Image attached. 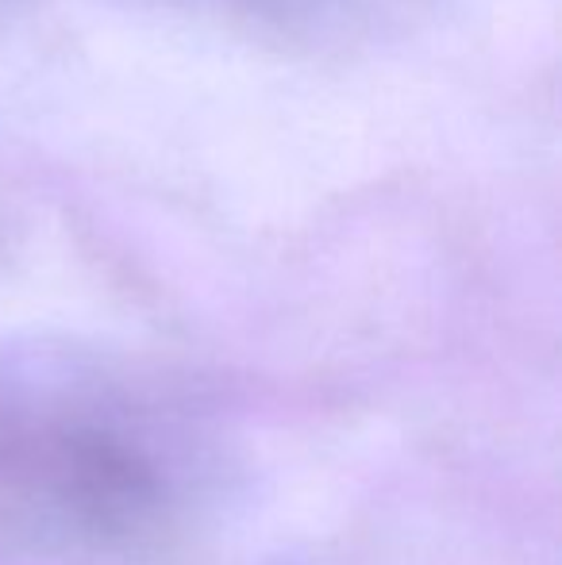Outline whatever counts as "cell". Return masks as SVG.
I'll return each mask as SVG.
<instances>
[]
</instances>
